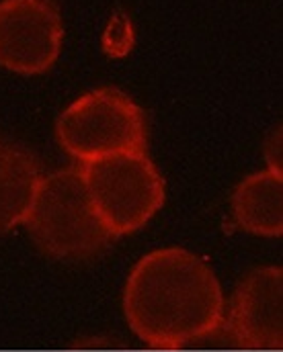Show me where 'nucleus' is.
<instances>
[{
	"instance_id": "f257e3e1",
	"label": "nucleus",
	"mask_w": 283,
	"mask_h": 352,
	"mask_svg": "<svg viewBox=\"0 0 283 352\" xmlns=\"http://www.w3.org/2000/svg\"><path fill=\"white\" fill-rule=\"evenodd\" d=\"M123 311L142 342L181 349L220 330L224 293L199 256L185 248H163L134 266L123 291Z\"/></svg>"
},
{
	"instance_id": "f03ea898",
	"label": "nucleus",
	"mask_w": 283,
	"mask_h": 352,
	"mask_svg": "<svg viewBox=\"0 0 283 352\" xmlns=\"http://www.w3.org/2000/svg\"><path fill=\"white\" fill-rule=\"evenodd\" d=\"M25 223L33 242L54 258H89L113 238L94 211L83 168L41 178Z\"/></svg>"
},
{
	"instance_id": "7ed1b4c3",
	"label": "nucleus",
	"mask_w": 283,
	"mask_h": 352,
	"mask_svg": "<svg viewBox=\"0 0 283 352\" xmlns=\"http://www.w3.org/2000/svg\"><path fill=\"white\" fill-rule=\"evenodd\" d=\"M85 182L107 232H138L165 203V180L144 152H125L87 162Z\"/></svg>"
},
{
	"instance_id": "20e7f679",
	"label": "nucleus",
	"mask_w": 283,
	"mask_h": 352,
	"mask_svg": "<svg viewBox=\"0 0 283 352\" xmlns=\"http://www.w3.org/2000/svg\"><path fill=\"white\" fill-rule=\"evenodd\" d=\"M58 140L85 164L115 154L144 152L146 119L127 94L101 88L81 96L62 113Z\"/></svg>"
},
{
	"instance_id": "39448f33",
	"label": "nucleus",
	"mask_w": 283,
	"mask_h": 352,
	"mask_svg": "<svg viewBox=\"0 0 283 352\" xmlns=\"http://www.w3.org/2000/svg\"><path fill=\"white\" fill-rule=\"evenodd\" d=\"M62 16L52 0L0 2V64L17 74H41L62 47Z\"/></svg>"
},
{
	"instance_id": "423d86ee",
	"label": "nucleus",
	"mask_w": 283,
	"mask_h": 352,
	"mask_svg": "<svg viewBox=\"0 0 283 352\" xmlns=\"http://www.w3.org/2000/svg\"><path fill=\"white\" fill-rule=\"evenodd\" d=\"M230 338L251 351L283 346V270L265 266L249 272L232 295L228 322Z\"/></svg>"
},
{
	"instance_id": "0eeeda50",
	"label": "nucleus",
	"mask_w": 283,
	"mask_h": 352,
	"mask_svg": "<svg viewBox=\"0 0 283 352\" xmlns=\"http://www.w3.org/2000/svg\"><path fill=\"white\" fill-rule=\"evenodd\" d=\"M39 182V168L31 154L0 140V234L25 223Z\"/></svg>"
},
{
	"instance_id": "6e6552de",
	"label": "nucleus",
	"mask_w": 283,
	"mask_h": 352,
	"mask_svg": "<svg viewBox=\"0 0 283 352\" xmlns=\"http://www.w3.org/2000/svg\"><path fill=\"white\" fill-rule=\"evenodd\" d=\"M238 226L255 236L283 234V178L271 170L244 178L232 199Z\"/></svg>"
},
{
	"instance_id": "1a4fd4ad",
	"label": "nucleus",
	"mask_w": 283,
	"mask_h": 352,
	"mask_svg": "<svg viewBox=\"0 0 283 352\" xmlns=\"http://www.w3.org/2000/svg\"><path fill=\"white\" fill-rule=\"evenodd\" d=\"M265 158L269 164V170L282 176V131L273 133V138L265 146Z\"/></svg>"
}]
</instances>
